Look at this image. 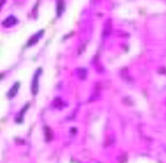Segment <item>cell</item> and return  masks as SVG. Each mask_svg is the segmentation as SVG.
<instances>
[{"mask_svg": "<svg viewBox=\"0 0 166 163\" xmlns=\"http://www.w3.org/2000/svg\"><path fill=\"white\" fill-rule=\"evenodd\" d=\"M41 74V69L37 70V73L35 74V76L33 78V81H32V88H31V91H32V94L35 96L38 92V77L39 75Z\"/></svg>", "mask_w": 166, "mask_h": 163, "instance_id": "cell-1", "label": "cell"}, {"mask_svg": "<svg viewBox=\"0 0 166 163\" xmlns=\"http://www.w3.org/2000/svg\"><path fill=\"white\" fill-rule=\"evenodd\" d=\"M17 23V19L14 17V16H8L5 20H3V22H2V25L4 26V27H10V26L14 25V24Z\"/></svg>", "mask_w": 166, "mask_h": 163, "instance_id": "cell-2", "label": "cell"}, {"mask_svg": "<svg viewBox=\"0 0 166 163\" xmlns=\"http://www.w3.org/2000/svg\"><path fill=\"white\" fill-rule=\"evenodd\" d=\"M65 9V2L64 0H57V7H56V11H57V17H60L62 12Z\"/></svg>", "mask_w": 166, "mask_h": 163, "instance_id": "cell-3", "label": "cell"}, {"mask_svg": "<svg viewBox=\"0 0 166 163\" xmlns=\"http://www.w3.org/2000/svg\"><path fill=\"white\" fill-rule=\"evenodd\" d=\"M19 88H20V83H15V84L13 85V87L11 88L10 89V91H9V93H8V97L9 98H13L14 96L17 94V92H18V90H19Z\"/></svg>", "mask_w": 166, "mask_h": 163, "instance_id": "cell-4", "label": "cell"}, {"mask_svg": "<svg viewBox=\"0 0 166 163\" xmlns=\"http://www.w3.org/2000/svg\"><path fill=\"white\" fill-rule=\"evenodd\" d=\"M43 34V30H41L40 32L37 33V34H35V35H33L32 37L30 38V40L28 41L27 42V47H30V45H35L36 42L38 41L39 39V37H41V35Z\"/></svg>", "mask_w": 166, "mask_h": 163, "instance_id": "cell-5", "label": "cell"}, {"mask_svg": "<svg viewBox=\"0 0 166 163\" xmlns=\"http://www.w3.org/2000/svg\"><path fill=\"white\" fill-rule=\"evenodd\" d=\"M29 108V104H26L25 106H24V108L21 110L20 113L18 114V116H17V118H16V123H22V121H23V115H24V113L26 112V110Z\"/></svg>", "mask_w": 166, "mask_h": 163, "instance_id": "cell-6", "label": "cell"}, {"mask_svg": "<svg viewBox=\"0 0 166 163\" xmlns=\"http://www.w3.org/2000/svg\"><path fill=\"white\" fill-rule=\"evenodd\" d=\"M77 74H78V77L81 80L85 79V77H86V72H85V70H82V69L77 70Z\"/></svg>", "mask_w": 166, "mask_h": 163, "instance_id": "cell-7", "label": "cell"}, {"mask_svg": "<svg viewBox=\"0 0 166 163\" xmlns=\"http://www.w3.org/2000/svg\"><path fill=\"white\" fill-rule=\"evenodd\" d=\"M45 136H46V141H49L52 138V135L50 133V129L48 127H45Z\"/></svg>", "mask_w": 166, "mask_h": 163, "instance_id": "cell-8", "label": "cell"}]
</instances>
